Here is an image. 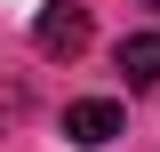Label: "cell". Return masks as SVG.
<instances>
[{
	"mask_svg": "<svg viewBox=\"0 0 160 152\" xmlns=\"http://www.w3.org/2000/svg\"><path fill=\"white\" fill-rule=\"evenodd\" d=\"M32 40H40V56H80L88 48V8L80 0H48L40 24H32Z\"/></svg>",
	"mask_w": 160,
	"mask_h": 152,
	"instance_id": "cell-1",
	"label": "cell"
},
{
	"mask_svg": "<svg viewBox=\"0 0 160 152\" xmlns=\"http://www.w3.org/2000/svg\"><path fill=\"white\" fill-rule=\"evenodd\" d=\"M64 136L88 144V152L112 144V136H120V104H112V96H80V104H64Z\"/></svg>",
	"mask_w": 160,
	"mask_h": 152,
	"instance_id": "cell-2",
	"label": "cell"
},
{
	"mask_svg": "<svg viewBox=\"0 0 160 152\" xmlns=\"http://www.w3.org/2000/svg\"><path fill=\"white\" fill-rule=\"evenodd\" d=\"M112 64H120L128 88H160V32H128V40L112 48Z\"/></svg>",
	"mask_w": 160,
	"mask_h": 152,
	"instance_id": "cell-3",
	"label": "cell"
},
{
	"mask_svg": "<svg viewBox=\"0 0 160 152\" xmlns=\"http://www.w3.org/2000/svg\"><path fill=\"white\" fill-rule=\"evenodd\" d=\"M144 8H160V0H144Z\"/></svg>",
	"mask_w": 160,
	"mask_h": 152,
	"instance_id": "cell-4",
	"label": "cell"
}]
</instances>
